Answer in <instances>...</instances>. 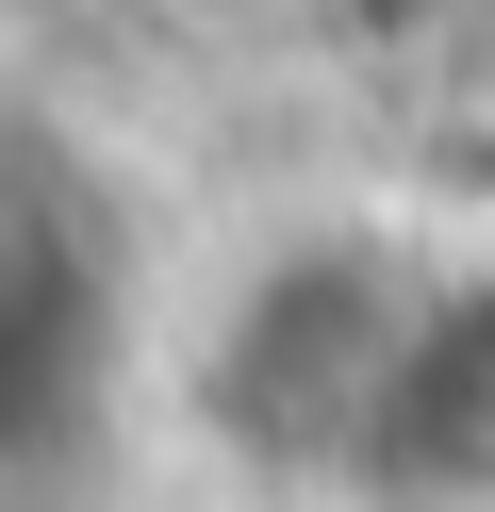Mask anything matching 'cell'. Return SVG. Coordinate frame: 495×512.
Returning a JSON list of instances; mask_svg holds the SVG:
<instances>
[{"mask_svg":"<svg viewBox=\"0 0 495 512\" xmlns=\"http://www.w3.org/2000/svg\"><path fill=\"white\" fill-rule=\"evenodd\" d=\"M347 463L380 496H446V512L495 496V298H413V331H396Z\"/></svg>","mask_w":495,"mask_h":512,"instance_id":"2","label":"cell"},{"mask_svg":"<svg viewBox=\"0 0 495 512\" xmlns=\"http://www.w3.org/2000/svg\"><path fill=\"white\" fill-rule=\"evenodd\" d=\"M396 331H413V298H396L380 265H297V281H264V314H248V364H231V397H248V430L264 446H314V463H347V430H363V397H380V364H396Z\"/></svg>","mask_w":495,"mask_h":512,"instance_id":"1","label":"cell"}]
</instances>
